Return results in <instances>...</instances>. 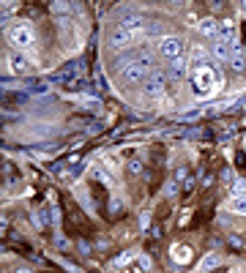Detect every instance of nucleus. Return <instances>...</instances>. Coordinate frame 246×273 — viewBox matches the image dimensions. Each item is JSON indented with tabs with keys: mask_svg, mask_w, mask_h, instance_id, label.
<instances>
[{
	"mask_svg": "<svg viewBox=\"0 0 246 273\" xmlns=\"http://www.w3.org/2000/svg\"><path fill=\"white\" fill-rule=\"evenodd\" d=\"M17 273H30V271H27V268H17Z\"/></svg>",
	"mask_w": 246,
	"mask_h": 273,
	"instance_id": "f3484780",
	"label": "nucleus"
},
{
	"mask_svg": "<svg viewBox=\"0 0 246 273\" xmlns=\"http://www.w3.org/2000/svg\"><path fill=\"white\" fill-rule=\"evenodd\" d=\"M230 55H232L230 44H225V41H216V44H213V58H219V60H230Z\"/></svg>",
	"mask_w": 246,
	"mask_h": 273,
	"instance_id": "ddd939ff",
	"label": "nucleus"
},
{
	"mask_svg": "<svg viewBox=\"0 0 246 273\" xmlns=\"http://www.w3.org/2000/svg\"><path fill=\"white\" fill-rule=\"evenodd\" d=\"M216 265H219V257H216V254H208V257L203 259V265H200V271L205 273V271H211V268H216Z\"/></svg>",
	"mask_w": 246,
	"mask_h": 273,
	"instance_id": "dca6fc26",
	"label": "nucleus"
},
{
	"mask_svg": "<svg viewBox=\"0 0 246 273\" xmlns=\"http://www.w3.org/2000/svg\"><path fill=\"white\" fill-rule=\"evenodd\" d=\"M227 63H230L232 71H244V68H246V58L238 52V49H235V52L230 55V60H227Z\"/></svg>",
	"mask_w": 246,
	"mask_h": 273,
	"instance_id": "2eb2a0df",
	"label": "nucleus"
},
{
	"mask_svg": "<svg viewBox=\"0 0 246 273\" xmlns=\"http://www.w3.org/2000/svg\"><path fill=\"white\" fill-rule=\"evenodd\" d=\"M219 25H222L219 41H225V44H230V47H232V41H235V25H232V20H225V22H219Z\"/></svg>",
	"mask_w": 246,
	"mask_h": 273,
	"instance_id": "9b49d317",
	"label": "nucleus"
},
{
	"mask_svg": "<svg viewBox=\"0 0 246 273\" xmlns=\"http://www.w3.org/2000/svg\"><path fill=\"white\" fill-rule=\"evenodd\" d=\"M241 11H244V14H246V3H241Z\"/></svg>",
	"mask_w": 246,
	"mask_h": 273,
	"instance_id": "a211bd4d",
	"label": "nucleus"
},
{
	"mask_svg": "<svg viewBox=\"0 0 246 273\" xmlns=\"http://www.w3.org/2000/svg\"><path fill=\"white\" fill-rule=\"evenodd\" d=\"M197 33H203L205 39H213V41H219V33H222V25H219L216 20H200V25H197Z\"/></svg>",
	"mask_w": 246,
	"mask_h": 273,
	"instance_id": "6e6552de",
	"label": "nucleus"
},
{
	"mask_svg": "<svg viewBox=\"0 0 246 273\" xmlns=\"http://www.w3.org/2000/svg\"><path fill=\"white\" fill-rule=\"evenodd\" d=\"M148 77H150V58L148 55H140V58L129 60L121 68L123 85H140V82H148Z\"/></svg>",
	"mask_w": 246,
	"mask_h": 273,
	"instance_id": "f257e3e1",
	"label": "nucleus"
},
{
	"mask_svg": "<svg viewBox=\"0 0 246 273\" xmlns=\"http://www.w3.org/2000/svg\"><path fill=\"white\" fill-rule=\"evenodd\" d=\"M172 259L181 262V265H186V262L191 259V249L189 246H175V249H172Z\"/></svg>",
	"mask_w": 246,
	"mask_h": 273,
	"instance_id": "f8f14e48",
	"label": "nucleus"
},
{
	"mask_svg": "<svg viewBox=\"0 0 246 273\" xmlns=\"http://www.w3.org/2000/svg\"><path fill=\"white\" fill-rule=\"evenodd\" d=\"M8 39H11V44L17 49H30L36 44V33L27 22H17V25L8 27Z\"/></svg>",
	"mask_w": 246,
	"mask_h": 273,
	"instance_id": "7ed1b4c3",
	"label": "nucleus"
},
{
	"mask_svg": "<svg viewBox=\"0 0 246 273\" xmlns=\"http://www.w3.org/2000/svg\"><path fill=\"white\" fill-rule=\"evenodd\" d=\"M230 211L238 213V216H246V194H238V197L230 199Z\"/></svg>",
	"mask_w": 246,
	"mask_h": 273,
	"instance_id": "4468645a",
	"label": "nucleus"
},
{
	"mask_svg": "<svg viewBox=\"0 0 246 273\" xmlns=\"http://www.w3.org/2000/svg\"><path fill=\"white\" fill-rule=\"evenodd\" d=\"M186 68H189V60L181 55L178 60L170 63V77H172V79H184V77H186Z\"/></svg>",
	"mask_w": 246,
	"mask_h": 273,
	"instance_id": "9d476101",
	"label": "nucleus"
},
{
	"mask_svg": "<svg viewBox=\"0 0 246 273\" xmlns=\"http://www.w3.org/2000/svg\"><path fill=\"white\" fill-rule=\"evenodd\" d=\"M191 82H194V90H197V93H211V90L222 88V74H219V68L205 63V66L194 68Z\"/></svg>",
	"mask_w": 246,
	"mask_h": 273,
	"instance_id": "f03ea898",
	"label": "nucleus"
},
{
	"mask_svg": "<svg viewBox=\"0 0 246 273\" xmlns=\"http://www.w3.org/2000/svg\"><path fill=\"white\" fill-rule=\"evenodd\" d=\"M164 90H167V74H162V71H153V74L148 77V82H145V98H162Z\"/></svg>",
	"mask_w": 246,
	"mask_h": 273,
	"instance_id": "39448f33",
	"label": "nucleus"
},
{
	"mask_svg": "<svg viewBox=\"0 0 246 273\" xmlns=\"http://www.w3.org/2000/svg\"><path fill=\"white\" fill-rule=\"evenodd\" d=\"M134 39H137L134 33H126V30H121V27H118L115 33H109L107 44H109L112 49H129L131 44H134Z\"/></svg>",
	"mask_w": 246,
	"mask_h": 273,
	"instance_id": "0eeeda50",
	"label": "nucleus"
},
{
	"mask_svg": "<svg viewBox=\"0 0 246 273\" xmlns=\"http://www.w3.org/2000/svg\"><path fill=\"white\" fill-rule=\"evenodd\" d=\"M118 27L121 30H126V33H140V30H145L148 27V20H145L140 11H126V14H121V20H118Z\"/></svg>",
	"mask_w": 246,
	"mask_h": 273,
	"instance_id": "20e7f679",
	"label": "nucleus"
},
{
	"mask_svg": "<svg viewBox=\"0 0 246 273\" xmlns=\"http://www.w3.org/2000/svg\"><path fill=\"white\" fill-rule=\"evenodd\" d=\"M159 55L162 58H167V60H178L181 55H184V44H181V39H175V36H167V39L159 41Z\"/></svg>",
	"mask_w": 246,
	"mask_h": 273,
	"instance_id": "423d86ee",
	"label": "nucleus"
},
{
	"mask_svg": "<svg viewBox=\"0 0 246 273\" xmlns=\"http://www.w3.org/2000/svg\"><path fill=\"white\" fill-rule=\"evenodd\" d=\"M8 68H11L14 74H27L30 71V63L25 60V55H8Z\"/></svg>",
	"mask_w": 246,
	"mask_h": 273,
	"instance_id": "1a4fd4ad",
	"label": "nucleus"
}]
</instances>
